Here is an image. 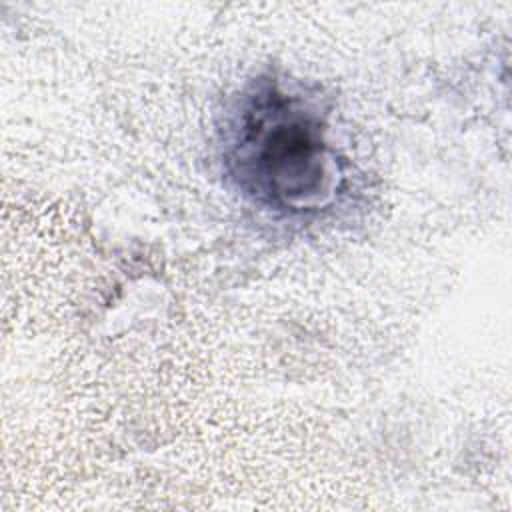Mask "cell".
<instances>
[{
	"instance_id": "6da1fadb",
	"label": "cell",
	"mask_w": 512,
	"mask_h": 512,
	"mask_svg": "<svg viewBox=\"0 0 512 512\" xmlns=\"http://www.w3.org/2000/svg\"><path fill=\"white\" fill-rule=\"evenodd\" d=\"M218 130L224 176L252 206L296 218L334 198L342 168L328 110L304 84L254 76L230 98Z\"/></svg>"
}]
</instances>
